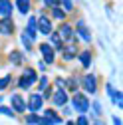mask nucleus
<instances>
[{"instance_id":"f257e3e1","label":"nucleus","mask_w":123,"mask_h":125,"mask_svg":"<svg viewBox=\"0 0 123 125\" xmlns=\"http://www.w3.org/2000/svg\"><path fill=\"white\" fill-rule=\"evenodd\" d=\"M36 80H38L36 70H32V68H24V73H22V77H20V82H18V83H20L22 89H28Z\"/></svg>"},{"instance_id":"f03ea898","label":"nucleus","mask_w":123,"mask_h":125,"mask_svg":"<svg viewBox=\"0 0 123 125\" xmlns=\"http://www.w3.org/2000/svg\"><path fill=\"white\" fill-rule=\"evenodd\" d=\"M72 105L78 109L80 113H85L87 109H89V101H87V95H83V93H73V97H72Z\"/></svg>"},{"instance_id":"7ed1b4c3","label":"nucleus","mask_w":123,"mask_h":125,"mask_svg":"<svg viewBox=\"0 0 123 125\" xmlns=\"http://www.w3.org/2000/svg\"><path fill=\"white\" fill-rule=\"evenodd\" d=\"M42 105H44V99H42V95H40V93H32V95L28 97L26 109H30L32 113H38L40 109H42Z\"/></svg>"},{"instance_id":"20e7f679","label":"nucleus","mask_w":123,"mask_h":125,"mask_svg":"<svg viewBox=\"0 0 123 125\" xmlns=\"http://www.w3.org/2000/svg\"><path fill=\"white\" fill-rule=\"evenodd\" d=\"M36 30H40L42 34H52V20L44 14H40L36 18Z\"/></svg>"},{"instance_id":"39448f33","label":"nucleus","mask_w":123,"mask_h":125,"mask_svg":"<svg viewBox=\"0 0 123 125\" xmlns=\"http://www.w3.org/2000/svg\"><path fill=\"white\" fill-rule=\"evenodd\" d=\"M58 36H60L62 40L70 42V44H73V42H75V34H73V30H72V26H70V24H62V26H60Z\"/></svg>"},{"instance_id":"423d86ee","label":"nucleus","mask_w":123,"mask_h":125,"mask_svg":"<svg viewBox=\"0 0 123 125\" xmlns=\"http://www.w3.org/2000/svg\"><path fill=\"white\" fill-rule=\"evenodd\" d=\"M10 103H12V111L14 113H24V109H26V101H24V97L20 95V93H14V95L10 97Z\"/></svg>"},{"instance_id":"0eeeda50","label":"nucleus","mask_w":123,"mask_h":125,"mask_svg":"<svg viewBox=\"0 0 123 125\" xmlns=\"http://www.w3.org/2000/svg\"><path fill=\"white\" fill-rule=\"evenodd\" d=\"M82 83H83V87H85V91H87V93H95V91H97V82H95V75H93V73L83 75Z\"/></svg>"},{"instance_id":"6e6552de","label":"nucleus","mask_w":123,"mask_h":125,"mask_svg":"<svg viewBox=\"0 0 123 125\" xmlns=\"http://www.w3.org/2000/svg\"><path fill=\"white\" fill-rule=\"evenodd\" d=\"M52 101H54V105H58V107L66 105V103H68V93H66V89H64V87L56 89V93L52 95Z\"/></svg>"},{"instance_id":"1a4fd4ad","label":"nucleus","mask_w":123,"mask_h":125,"mask_svg":"<svg viewBox=\"0 0 123 125\" xmlns=\"http://www.w3.org/2000/svg\"><path fill=\"white\" fill-rule=\"evenodd\" d=\"M40 52H42V56H44V62L46 64H54V48L50 44H40Z\"/></svg>"},{"instance_id":"9d476101","label":"nucleus","mask_w":123,"mask_h":125,"mask_svg":"<svg viewBox=\"0 0 123 125\" xmlns=\"http://www.w3.org/2000/svg\"><path fill=\"white\" fill-rule=\"evenodd\" d=\"M75 54H78V50H75V44H68L66 48H62V58H64L66 62L73 60V58H75Z\"/></svg>"},{"instance_id":"9b49d317","label":"nucleus","mask_w":123,"mask_h":125,"mask_svg":"<svg viewBox=\"0 0 123 125\" xmlns=\"http://www.w3.org/2000/svg\"><path fill=\"white\" fill-rule=\"evenodd\" d=\"M30 40H36V34H38V30H36V18H30L28 20V24H26V32H24Z\"/></svg>"},{"instance_id":"f8f14e48","label":"nucleus","mask_w":123,"mask_h":125,"mask_svg":"<svg viewBox=\"0 0 123 125\" xmlns=\"http://www.w3.org/2000/svg\"><path fill=\"white\" fill-rule=\"evenodd\" d=\"M14 32V22L10 18H2L0 20V34H12Z\"/></svg>"},{"instance_id":"ddd939ff","label":"nucleus","mask_w":123,"mask_h":125,"mask_svg":"<svg viewBox=\"0 0 123 125\" xmlns=\"http://www.w3.org/2000/svg\"><path fill=\"white\" fill-rule=\"evenodd\" d=\"M10 14H12V2L10 0H0V16L10 18Z\"/></svg>"},{"instance_id":"4468645a","label":"nucleus","mask_w":123,"mask_h":125,"mask_svg":"<svg viewBox=\"0 0 123 125\" xmlns=\"http://www.w3.org/2000/svg\"><path fill=\"white\" fill-rule=\"evenodd\" d=\"M78 34L82 36L83 42H89V40H91V34H89V30L83 26V22H78Z\"/></svg>"},{"instance_id":"2eb2a0df","label":"nucleus","mask_w":123,"mask_h":125,"mask_svg":"<svg viewBox=\"0 0 123 125\" xmlns=\"http://www.w3.org/2000/svg\"><path fill=\"white\" fill-rule=\"evenodd\" d=\"M8 60L12 62V64H20V62L24 60V56H22V52L14 50V52H10V54H8Z\"/></svg>"},{"instance_id":"dca6fc26","label":"nucleus","mask_w":123,"mask_h":125,"mask_svg":"<svg viewBox=\"0 0 123 125\" xmlns=\"http://www.w3.org/2000/svg\"><path fill=\"white\" fill-rule=\"evenodd\" d=\"M80 62H82L83 68H89V64H91V52H82L80 54Z\"/></svg>"},{"instance_id":"f3484780","label":"nucleus","mask_w":123,"mask_h":125,"mask_svg":"<svg viewBox=\"0 0 123 125\" xmlns=\"http://www.w3.org/2000/svg\"><path fill=\"white\" fill-rule=\"evenodd\" d=\"M16 6H18V10H20L22 14H28V12H30V0H18Z\"/></svg>"},{"instance_id":"a211bd4d","label":"nucleus","mask_w":123,"mask_h":125,"mask_svg":"<svg viewBox=\"0 0 123 125\" xmlns=\"http://www.w3.org/2000/svg\"><path fill=\"white\" fill-rule=\"evenodd\" d=\"M50 36H52V46H54L56 50L62 52V48H64V44H62V38H60L58 34H50Z\"/></svg>"},{"instance_id":"6ab92c4d","label":"nucleus","mask_w":123,"mask_h":125,"mask_svg":"<svg viewBox=\"0 0 123 125\" xmlns=\"http://www.w3.org/2000/svg\"><path fill=\"white\" fill-rule=\"evenodd\" d=\"M52 16L58 18V20H64V18H66V12L62 10L60 6H54V8H52Z\"/></svg>"},{"instance_id":"aec40b11","label":"nucleus","mask_w":123,"mask_h":125,"mask_svg":"<svg viewBox=\"0 0 123 125\" xmlns=\"http://www.w3.org/2000/svg\"><path fill=\"white\" fill-rule=\"evenodd\" d=\"M28 125H36L38 123V115L36 113H30V115H26V119H24Z\"/></svg>"},{"instance_id":"412c9836","label":"nucleus","mask_w":123,"mask_h":125,"mask_svg":"<svg viewBox=\"0 0 123 125\" xmlns=\"http://www.w3.org/2000/svg\"><path fill=\"white\" fill-rule=\"evenodd\" d=\"M38 87H40V91H44L46 87H48V77H46V75H42V77H40V83H38Z\"/></svg>"},{"instance_id":"4be33fe9","label":"nucleus","mask_w":123,"mask_h":125,"mask_svg":"<svg viewBox=\"0 0 123 125\" xmlns=\"http://www.w3.org/2000/svg\"><path fill=\"white\" fill-rule=\"evenodd\" d=\"M68 87L72 91H75V89H78V80H75V77H70V80H68Z\"/></svg>"},{"instance_id":"5701e85b","label":"nucleus","mask_w":123,"mask_h":125,"mask_svg":"<svg viewBox=\"0 0 123 125\" xmlns=\"http://www.w3.org/2000/svg\"><path fill=\"white\" fill-rule=\"evenodd\" d=\"M36 125H54V121L48 119V117H38V123Z\"/></svg>"},{"instance_id":"b1692460","label":"nucleus","mask_w":123,"mask_h":125,"mask_svg":"<svg viewBox=\"0 0 123 125\" xmlns=\"http://www.w3.org/2000/svg\"><path fill=\"white\" fill-rule=\"evenodd\" d=\"M6 85H10V75H4V77H0V89H4Z\"/></svg>"},{"instance_id":"393cba45","label":"nucleus","mask_w":123,"mask_h":125,"mask_svg":"<svg viewBox=\"0 0 123 125\" xmlns=\"http://www.w3.org/2000/svg\"><path fill=\"white\" fill-rule=\"evenodd\" d=\"M0 113H4V115H8V117H14V111L10 107H0Z\"/></svg>"},{"instance_id":"a878e982","label":"nucleus","mask_w":123,"mask_h":125,"mask_svg":"<svg viewBox=\"0 0 123 125\" xmlns=\"http://www.w3.org/2000/svg\"><path fill=\"white\" fill-rule=\"evenodd\" d=\"M22 42H24V46H26V48L30 50V48H32V40H30L26 34H22Z\"/></svg>"},{"instance_id":"bb28decb","label":"nucleus","mask_w":123,"mask_h":125,"mask_svg":"<svg viewBox=\"0 0 123 125\" xmlns=\"http://www.w3.org/2000/svg\"><path fill=\"white\" fill-rule=\"evenodd\" d=\"M62 2H64V8H62L64 12H66V10H72V8H73V2H72V0H62Z\"/></svg>"},{"instance_id":"cd10ccee","label":"nucleus","mask_w":123,"mask_h":125,"mask_svg":"<svg viewBox=\"0 0 123 125\" xmlns=\"http://www.w3.org/2000/svg\"><path fill=\"white\" fill-rule=\"evenodd\" d=\"M78 123H80V125H89V121H87V117H85V115H82V117L78 119Z\"/></svg>"},{"instance_id":"c85d7f7f","label":"nucleus","mask_w":123,"mask_h":125,"mask_svg":"<svg viewBox=\"0 0 123 125\" xmlns=\"http://www.w3.org/2000/svg\"><path fill=\"white\" fill-rule=\"evenodd\" d=\"M89 107H93V111H95L97 115H101V107H99V103H93V105H89Z\"/></svg>"},{"instance_id":"c756f323","label":"nucleus","mask_w":123,"mask_h":125,"mask_svg":"<svg viewBox=\"0 0 123 125\" xmlns=\"http://www.w3.org/2000/svg\"><path fill=\"white\" fill-rule=\"evenodd\" d=\"M44 2H46V6H58V0H44Z\"/></svg>"},{"instance_id":"7c9ffc66","label":"nucleus","mask_w":123,"mask_h":125,"mask_svg":"<svg viewBox=\"0 0 123 125\" xmlns=\"http://www.w3.org/2000/svg\"><path fill=\"white\" fill-rule=\"evenodd\" d=\"M113 125H121V119L119 117H113Z\"/></svg>"},{"instance_id":"2f4dec72","label":"nucleus","mask_w":123,"mask_h":125,"mask_svg":"<svg viewBox=\"0 0 123 125\" xmlns=\"http://www.w3.org/2000/svg\"><path fill=\"white\" fill-rule=\"evenodd\" d=\"M68 125H75V123H73V121H68Z\"/></svg>"},{"instance_id":"473e14b6","label":"nucleus","mask_w":123,"mask_h":125,"mask_svg":"<svg viewBox=\"0 0 123 125\" xmlns=\"http://www.w3.org/2000/svg\"><path fill=\"white\" fill-rule=\"evenodd\" d=\"M95 125H103V123H101V121H97V123H95Z\"/></svg>"}]
</instances>
